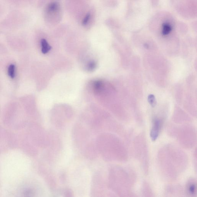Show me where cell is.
<instances>
[{
    "instance_id": "obj_4",
    "label": "cell",
    "mask_w": 197,
    "mask_h": 197,
    "mask_svg": "<svg viewBox=\"0 0 197 197\" xmlns=\"http://www.w3.org/2000/svg\"><path fill=\"white\" fill-rule=\"evenodd\" d=\"M15 69L14 65H10L8 68V75L12 78H14L15 77Z\"/></svg>"
},
{
    "instance_id": "obj_6",
    "label": "cell",
    "mask_w": 197,
    "mask_h": 197,
    "mask_svg": "<svg viewBox=\"0 0 197 197\" xmlns=\"http://www.w3.org/2000/svg\"><path fill=\"white\" fill-rule=\"evenodd\" d=\"M148 101L152 106H155L156 104L155 97L153 95H150L148 97Z\"/></svg>"
},
{
    "instance_id": "obj_2",
    "label": "cell",
    "mask_w": 197,
    "mask_h": 197,
    "mask_svg": "<svg viewBox=\"0 0 197 197\" xmlns=\"http://www.w3.org/2000/svg\"><path fill=\"white\" fill-rule=\"evenodd\" d=\"M93 88L94 93L98 94L102 91L103 87V83L101 81H97L94 82Z\"/></svg>"
},
{
    "instance_id": "obj_5",
    "label": "cell",
    "mask_w": 197,
    "mask_h": 197,
    "mask_svg": "<svg viewBox=\"0 0 197 197\" xmlns=\"http://www.w3.org/2000/svg\"><path fill=\"white\" fill-rule=\"evenodd\" d=\"M196 185L193 184V183L190 184L189 186H188V191L190 194H194L195 192H196Z\"/></svg>"
},
{
    "instance_id": "obj_7",
    "label": "cell",
    "mask_w": 197,
    "mask_h": 197,
    "mask_svg": "<svg viewBox=\"0 0 197 197\" xmlns=\"http://www.w3.org/2000/svg\"><path fill=\"white\" fill-rule=\"evenodd\" d=\"M96 67V62L93 61L90 62L88 64L87 69L90 71H92L94 70Z\"/></svg>"
},
{
    "instance_id": "obj_3",
    "label": "cell",
    "mask_w": 197,
    "mask_h": 197,
    "mask_svg": "<svg viewBox=\"0 0 197 197\" xmlns=\"http://www.w3.org/2000/svg\"><path fill=\"white\" fill-rule=\"evenodd\" d=\"M41 46H42V52L44 54H46L51 49V47L49 45L45 39H42L41 41Z\"/></svg>"
},
{
    "instance_id": "obj_1",
    "label": "cell",
    "mask_w": 197,
    "mask_h": 197,
    "mask_svg": "<svg viewBox=\"0 0 197 197\" xmlns=\"http://www.w3.org/2000/svg\"><path fill=\"white\" fill-rule=\"evenodd\" d=\"M161 122L160 120L155 119L153 121V126L150 132V137L152 141H155L158 138L160 134V127H161Z\"/></svg>"
},
{
    "instance_id": "obj_8",
    "label": "cell",
    "mask_w": 197,
    "mask_h": 197,
    "mask_svg": "<svg viewBox=\"0 0 197 197\" xmlns=\"http://www.w3.org/2000/svg\"><path fill=\"white\" fill-rule=\"evenodd\" d=\"M90 18V14L89 13L87 14V15H86L85 18L83 20V25H86L87 23L89 21Z\"/></svg>"
}]
</instances>
